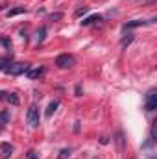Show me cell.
Instances as JSON below:
<instances>
[{
  "label": "cell",
  "instance_id": "1",
  "mask_svg": "<svg viewBox=\"0 0 157 159\" xmlns=\"http://www.w3.org/2000/svg\"><path fill=\"white\" fill-rule=\"evenodd\" d=\"M30 69V63H22V61H11L6 69H4V72L6 74H9V76H19V74H24L26 70Z\"/></svg>",
  "mask_w": 157,
  "mask_h": 159
},
{
  "label": "cell",
  "instance_id": "10",
  "mask_svg": "<svg viewBox=\"0 0 157 159\" xmlns=\"http://www.w3.org/2000/svg\"><path fill=\"white\" fill-rule=\"evenodd\" d=\"M4 100H6V102H9L11 106H19V96H17L15 93H6Z\"/></svg>",
  "mask_w": 157,
  "mask_h": 159
},
{
  "label": "cell",
  "instance_id": "25",
  "mask_svg": "<svg viewBox=\"0 0 157 159\" xmlns=\"http://www.w3.org/2000/svg\"><path fill=\"white\" fill-rule=\"evenodd\" d=\"M141 2H142V4H154L155 0H141Z\"/></svg>",
  "mask_w": 157,
  "mask_h": 159
},
{
  "label": "cell",
  "instance_id": "7",
  "mask_svg": "<svg viewBox=\"0 0 157 159\" xmlns=\"http://www.w3.org/2000/svg\"><path fill=\"white\" fill-rule=\"evenodd\" d=\"M0 152H2V159H9V156L13 154V146L7 144V143H2L0 144Z\"/></svg>",
  "mask_w": 157,
  "mask_h": 159
},
{
  "label": "cell",
  "instance_id": "5",
  "mask_svg": "<svg viewBox=\"0 0 157 159\" xmlns=\"http://www.w3.org/2000/svg\"><path fill=\"white\" fill-rule=\"evenodd\" d=\"M24 74H26L28 80H37V78H41V76L44 74V67H37V69H32V67H30Z\"/></svg>",
  "mask_w": 157,
  "mask_h": 159
},
{
  "label": "cell",
  "instance_id": "20",
  "mask_svg": "<svg viewBox=\"0 0 157 159\" xmlns=\"http://www.w3.org/2000/svg\"><path fill=\"white\" fill-rule=\"evenodd\" d=\"M50 19H52V20H59V19H63V13H52Z\"/></svg>",
  "mask_w": 157,
  "mask_h": 159
},
{
  "label": "cell",
  "instance_id": "23",
  "mask_svg": "<svg viewBox=\"0 0 157 159\" xmlns=\"http://www.w3.org/2000/svg\"><path fill=\"white\" fill-rule=\"evenodd\" d=\"M76 96H81V85H76Z\"/></svg>",
  "mask_w": 157,
  "mask_h": 159
},
{
  "label": "cell",
  "instance_id": "16",
  "mask_svg": "<svg viewBox=\"0 0 157 159\" xmlns=\"http://www.w3.org/2000/svg\"><path fill=\"white\" fill-rule=\"evenodd\" d=\"M117 143H118V148L122 150V148H124V133H122V131L117 133Z\"/></svg>",
  "mask_w": 157,
  "mask_h": 159
},
{
  "label": "cell",
  "instance_id": "22",
  "mask_svg": "<svg viewBox=\"0 0 157 159\" xmlns=\"http://www.w3.org/2000/svg\"><path fill=\"white\" fill-rule=\"evenodd\" d=\"M28 159H37V152L35 150H30L28 152Z\"/></svg>",
  "mask_w": 157,
  "mask_h": 159
},
{
  "label": "cell",
  "instance_id": "4",
  "mask_svg": "<svg viewBox=\"0 0 157 159\" xmlns=\"http://www.w3.org/2000/svg\"><path fill=\"white\" fill-rule=\"evenodd\" d=\"M144 109L146 111H155L157 109V89H150L146 94V102H144Z\"/></svg>",
  "mask_w": 157,
  "mask_h": 159
},
{
  "label": "cell",
  "instance_id": "18",
  "mask_svg": "<svg viewBox=\"0 0 157 159\" xmlns=\"http://www.w3.org/2000/svg\"><path fill=\"white\" fill-rule=\"evenodd\" d=\"M87 11H89V7H87V6H83V7L76 9V13H74V15H76V17H81V15H85Z\"/></svg>",
  "mask_w": 157,
  "mask_h": 159
},
{
  "label": "cell",
  "instance_id": "28",
  "mask_svg": "<svg viewBox=\"0 0 157 159\" xmlns=\"http://www.w3.org/2000/svg\"><path fill=\"white\" fill-rule=\"evenodd\" d=\"M94 159H98V157H94Z\"/></svg>",
  "mask_w": 157,
  "mask_h": 159
},
{
  "label": "cell",
  "instance_id": "11",
  "mask_svg": "<svg viewBox=\"0 0 157 159\" xmlns=\"http://www.w3.org/2000/svg\"><path fill=\"white\" fill-rule=\"evenodd\" d=\"M46 37V26H41L39 30H37V34H35V41L37 43H43Z\"/></svg>",
  "mask_w": 157,
  "mask_h": 159
},
{
  "label": "cell",
  "instance_id": "19",
  "mask_svg": "<svg viewBox=\"0 0 157 159\" xmlns=\"http://www.w3.org/2000/svg\"><path fill=\"white\" fill-rule=\"evenodd\" d=\"M131 41H133V35L129 34V37H124V39H122V46H128V44H129Z\"/></svg>",
  "mask_w": 157,
  "mask_h": 159
},
{
  "label": "cell",
  "instance_id": "2",
  "mask_svg": "<svg viewBox=\"0 0 157 159\" xmlns=\"http://www.w3.org/2000/svg\"><path fill=\"white\" fill-rule=\"evenodd\" d=\"M76 65V59H74V56H70V54H59L57 57H56V67L57 69H70V67H74Z\"/></svg>",
  "mask_w": 157,
  "mask_h": 159
},
{
  "label": "cell",
  "instance_id": "8",
  "mask_svg": "<svg viewBox=\"0 0 157 159\" xmlns=\"http://www.w3.org/2000/svg\"><path fill=\"white\" fill-rule=\"evenodd\" d=\"M98 20H102V15L94 13V15H91V17L83 19V20H81V26H91V24H94V22H98Z\"/></svg>",
  "mask_w": 157,
  "mask_h": 159
},
{
  "label": "cell",
  "instance_id": "27",
  "mask_svg": "<svg viewBox=\"0 0 157 159\" xmlns=\"http://www.w3.org/2000/svg\"><path fill=\"white\" fill-rule=\"evenodd\" d=\"M148 159H157V156H150V157H148Z\"/></svg>",
  "mask_w": 157,
  "mask_h": 159
},
{
  "label": "cell",
  "instance_id": "12",
  "mask_svg": "<svg viewBox=\"0 0 157 159\" xmlns=\"http://www.w3.org/2000/svg\"><path fill=\"white\" fill-rule=\"evenodd\" d=\"M7 122H9V111L2 109V111H0V126H6Z\"/></svg>",
  "mask_w": 157,
  "mask_h": 159
},
{
  "label": "cell",
  "instance_id": "14",
  "mask_svg": "<svg viewBox=\"0 0 157 159\" xmlns=\"http://www.w3.org/2000/svg\"><path fill=\"white\" fill-rule=\"evenodd\" d=\"M0 44H2L6 50H11V39H9V37L2 35V37H0Z\"/></svg>",
  "mask_w": 157,
  "mask_h": 159
},
{
  "label": "cell",
  "instance_id": "13",
  "mask_svg": "<svg viewBox=\"0 0 157 159\" xmlns=\"http://www.w3.org/2000/svg\"><path fill=\"white\" fill-rule=\"evenodd\" d=\"M20 13H26V7H13L7 11V17H15V15H20Z\"/></svg>",
  "mask_w": 157,
  "mask_h": 159
},
{
  "label": "cell",
  "instance_id": "26",
  "mask_svg": "<svg viewBox=\"0 0 157 159\" xmlns=\"http://www.w3.org/2000/svg\"><path fill=\"white\" fill-rule=\"evenodd\" d=\"M4 96H6V93H2V91H0V100H2Z\"/></svg>",
  "mask_w": 157,
  "mask_h": 159
},
{
  "label": "cell",
  "instance_id": "15",
  "mask_svg": "<svg viewBox=\"0 0 157 159\" xmlns=\"http://www.w3.org/2000/svg\"><path fill=\"white\" fill-rule=\"evenodd\" d=\"M9 63H11V56L9 57H0V70H4Z\"/></svg>",
  "mask_w": 157,
  "mask_h": 159
},
{
  "label": "cell",
  "instance_id": "6",
  "mask_svg": "<svg viewBox=\"0 0 157 159\" xmlns=\"http://www.w3.org/2000/svg\"><path fill=\"white\" fill-rule=\"evenodd\" d=\"M148 24V20H141V19H137V20H129V22H126L122 28L124 30H133V28H139V26H146Z\"/></svg>",
  "mask_w": 157,
  "mask_h": 159
},
{
  "label": "cell",
  "instance_id": "17",
  "mask_svg": "<svg viewBox=\"0 0 157 159\" xmlns=\"http://www.w3.org/2000/svg\"><path fill=\"white\" fill-rule=\"evenodd\" d=\"M70 156V148H63L61 152H59V159H67Z\"/></svg>",
  "mask_w": 157,
  "mask_h": 159
},
{
  "label": "cell",
  "instance_id": "24",
  "mask_svg": "<svg viewBox=\"0 0 157 159\" xmlns=\"http://www.w3.org/2000/svg\"><path fill=\"white\" fill-rule=\"evenodd\" d=\"M100 143H102V144H107V143H109V139H107V137H102V139H100Z\"/></svg>",
  "mask_w": 157,
  "mask_h": 159
},
{
  "label": "cell",
  "instance_id": "21",
  "mask_svg": "<svg viewBox=\"0 0 157 159\" xmlns=\"http://www.w3.org/2000/svg\"><path fill=\"white\" fill-rule=\"evenodd\" d=\"M154 144H155V143H154V141H152V139H148V141H146V143H144V144H142V148H152V146H154Z\"/></svg>",
  "mask_w": 157,
  "mask_h": 159
},
{
  "label": "cell",
  "instance_id": "9",
  "mask_svg": "<svg viewBox=\"0 0 157 159\" xmlns=\"http://www.w3.org/2000/svg\"><path fill=\"white\" fill-rule=\"evenodd\" d=\"M57 107H59V102H57V100H52V102L48 104V107H46V113H44V115L50 119V117L56 113V109H57Z\"/></svg>",
  "mask_w": 157,
  "mask_h": 159
},
{
  "label": "cell",
  "instance_id": "3",
  "mask_svg": "<svg viewBox=\"0 0 157 159\" xmlns=\"http://www.w3.org/2000/svg\"><path fill=\"white\" fill-rule=\"evenodd\" d=\"M26 120H28V124H30L32 128H37V126L41 124V115H39V107H37V104H32V106H30L28 115H26Z\"/></svg>",
  "mask_w": 157,
  "mask_h": 159
}]
</instances>
